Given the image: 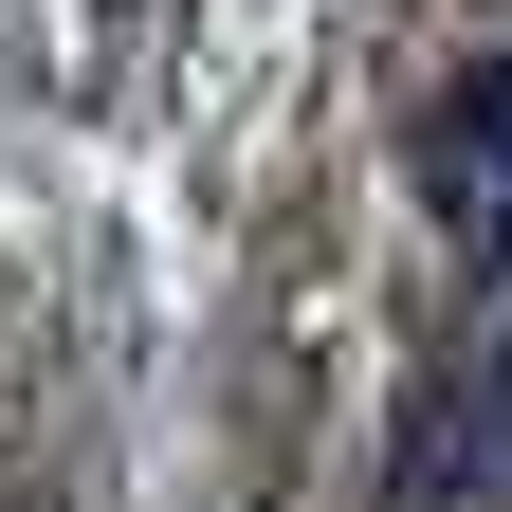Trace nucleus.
I'll return each mask as SVG.
<instances>
[{
    "label": "nucleus",
    "instance_id": "20e7f679",
    "mask_svg": "<svg viewBox=\"0 0 512 512\" xmlns=\"http://www.w3.org/2000/svg\"><path fill=\"white\" fill-rule=\"evenodd\" d=\"M476 92H494V110H512V55H494V74H476Z\"/></svg>",
    "mask_w": 512,
    "mask_h": 512
},
{
    "label": "nucleus",
    "instance_id": "f257e3e1",
    "mask_svg": "<svg viewBox=\"0 0 512 512\" xmlns=\"http://www.w3.org/2000/svg\"><path fill=\"white\" fill-rule=\"evenodd\" d=\"M421 183H439V220L512 275V110H494V92H458V110L421 128Z\"/></svg>",
    "mask_w": 512,
    "mask_h": 512
},
{
    "label": "nucleus",
    "instance_id": "7ed1b4c3",
    "mask_svg": "<svg viewBox=\"0 0 512 512\" xmlns=\"http://www.w3.org/2000/svg\"><path fill=\"white\" fill-rule=\"evenodd\" d=\"M0 458H19V366H0Z\"/></svg>",
    "mask_w": 512,
    "mask_h": 512
},
{
    "label": "nucleus",
    "instance_id": "f03ea898",
    "mask_svg": "<svg viewBox=\"0 0 512 512\" xmlns=\"http://www.w3.org/2000/svg\"><path fill=\"white\" fill-rule=\"evenodd\" d=\"M476 476H512V348L476 366Z\"/></svg>",
    "mask_w": 512,
    "mask_h": 512
}]
</instances>
